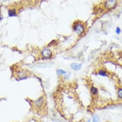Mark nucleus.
Segmentation results:
<instances>
[{
    "mask_svg": "<svg viewBox=\"0 0 122 122\" xmlns=\"http://www.w3.org/2000/svg\"><path fill=\"white\" fill-rule=\"evenodd\" d=\"M73 30L78 35H81L84 32V25L81 23H77L73 27Z\"/></svg>",
    "mask_w": 122,
    "mask_h": 122,
    "instance_id": "obj_1",
    "label": "nucleus"
},
{
    "mask_svg": "<svg viewBox=\"0 0 122 122\" xmlns=\"http://www.w3.org/2000/svg\"><path fill=\"white\" fill-rule=\"evenodd\" d=\"M41 55L44 58L49 59V58H52V52L49 49H47V48H46V49H44L43 50V51H42L41 52Z\"/></svg>",
    "mask_w": 122,
    "mask_h": 122,
    "instance_id": "obj_2",
    "label": "nucleus"
},
{
    "mask_svg": "<svg viewBox=\"0 0 122 122\" xmlns=\"http://www.w3.org/2000/svg\"><path fill=\"white\" fill-rule=\"evenodd\" d=\"M117 0H107L105 6L107 9H112L115 6Z\"/></svg>",
    "mask_w": 122,
    "mask_h": 122,
    "instance_id": "obj_3",
    "label": "nucleus"
},
{
    "mask_svg": "<svg viewBox=\"0 0 122 122\" xmlns=\"http://www.w3.org/2000/svg\"><path fill=\"white\" fill-rule=\"evenodd\" d=\"M44 103V98L43 97H41L39 98L37 100L34 102V105H35L36 107H37L40 108L41 107Z\"/></svg>",
    "mask_w": 122,
    "mask_h": 122,
    "instance_id": "obj_4",
    "label": "nucleus"
},
{
    "mask_svg": "<svg viewBox=\"0 0 122 122\" xmlns=\"http://www.w3.org/2000/svg\"><path fill=\"white\" fill-rule=\"evenodd\" d=\"M71 67L72 70L75 71H78L80 70L81 67H82V64L81 63H72L71 64Z\"/></svg>",
    "mask_w": 122,
    "mask_h": 122,
    "instance_id": "obj_5",
    "label": "nucleus"
},
{
    "mask_svg": "<svg viewBox=\"0 0 122 122\" xmlns=\"http://www.w3.org/2000/svg\"><path fill=\"white\" fill-rule=\"evenodd\" d=\"M8 15L10 17H14L16 15V13L15 10L12 9V10H9L8 11Z\"/></svg>",
    "mask_w": 122,
    "mask_h": 122,
    "instance_id": "obj_6",
    "label": "nucleus"
},
{
    "mask_svg": "<svg viewBox=\"0 0 122 122\" xmlns=\"http://www.w3.org/2000/svg\"><path fill=\"white\" fill-rule=\"evenodd\" d=\"M90 92L93 95H97L98 94V90L96 87H92L91 88H90Z\"/></svg>",
    "mask_w": 122,
    "mask_h": 122,
    "instance_id": "obj_7",
    "label": "nucleus"
},
{
    "mask_svg": "<svg viewBox=\"0 0 122 122\" xmlns=\"http://www.w3.org/2000/svg\"><path fill=\"white\" fill-rule=\"evenodd\" d=\"M93 122H99L100 121V119H99V117L98 115H94L93 117V119H92Z\"/></svg>",
    "mask_w": 122,
    "mask_h": 122,
    "instance_id": "obj_8",
    "label": "nucleus"
},
{
    "mask_svg": "<svg viewBox=\"0 0 122 122\" xmlns=\"http://www.w3.org/2000/svg\"><path fill=\"white\" fill-rule=\"evenodd\" d=\"M98 75H100V76H107V73L105 71V70H99L98 71Z\"/></svg>",
    "mask_w": 122,
    "mask_h": 122,
    "instance_id": "obj_9",
    "label": "nucleus"
},
{
    "mask_svg": "<svg viewBox=\"0 0 122 122\" xmlns=\"http://www.w3.org/2000/svg\"><path fill=\"white\" fill-rule=\"evenodd\" d=\"M57 74L59 75H65L66 74V71H65L64 70H62V69H59V70H57Z\"/></svg>",
    "mask_w": 122,
    "mask_h": 122,
    "instance_id": "obj_10",
    "label": "nucleus"
},
{
    "mask_svg": "<svg viewBox=\"0 0 122 122\" xmlns=\"http://www.w3.org/2000/svg\"><path fill=\"white\" fill-rule=\"evenodd\" d=\"M117 97L119 98L122 99V88H120L117 90Z\"/></svg>",
    "mask_w": 122,
    "mask_h": 122,
    "instance_id": "obj_11",
    "label": "nucleus"
},
{
    "mask_svg": "<svg viewBox=\"0 0 122 122\" xmlns=\"http://www.w3.org/2000/svg\"><path fill=\"white\" fill-rule=\"evenodd\" d=\"M25 75H26V73H25V72L24 71H20L18 72V75L19 78H23V77Z\"/></svg>",
    "mask_w": 122,
    "mask_h": 122,
    "instance_id": "obj_12",
    "label": "nucleus"
},
{
    "mask_svg": "<svg viewBox=\"0 0 122 122\" xmlns=\"http://www.w3.org/2000/svg\"><path fill=\"white\" fill-rule=\"evenodd\" d=\"M116 33L117 34H119L121 33V29L119 27H117V29H116Z\"/></svg>",
    "mask_w": 122,
    "mask_h": 122,
    "instance_id": "obj_13",
    "label": "nucleus"
},
{
    "mask_svg": "<svg viewBox=\"0 0 122 122\" xmlns=\"http://www.w3.org/2000/svg\"><path fill=\"white\" fill-rule=\"evenodd\" d=\"M90 122V120L89 119V120H88V122Z\"/></svg>",
    "mask_w": 122,
    "mask_h": 122,
    "instance_id": "obj_14",
    "label": "nucleus"
}]
</instances>
